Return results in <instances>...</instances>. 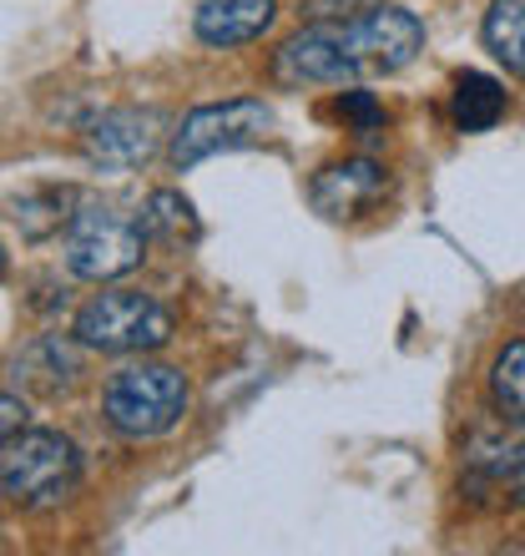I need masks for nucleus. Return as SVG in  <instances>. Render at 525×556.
I'll list each match as a JSON object with an SVG mask.
<instances>
[{
	"label": "nucleus",
	"mask_w": 525,
	"mask_h": 556,
	"mask_svg": "<svg viewBox=\"0 0 525 556\" xmlns=\"http://www.w3.org/2000/svg\"><path fill=\"white\" fill-rule=\"evenodd\" d=\"M81 481V445L61 430H15L0 445V496L21 511H46Z\"/></svg>",
	"instance_id": "f257e3e1"
},
{
	"label": "nucleus",
	"mask_w": 525,
	"mask_h": 556,
	"mask_svg": "<svg viewBox=\"0 0 525 556\" xmlns=\"http://www.w3.org/2000/svg\"><path fill=\"white\" fill-rule=\"evenodd\" d=\"M72 334L91 354H146L172 339V314L146 289H102L76 308Z\"/></svg>",
	"instance_id": "f03ea898"
},
{
	"label": "nucleus",
	"mask_w": 525,
	"mask_h": 556,
	"mask_svg": "<svg viewBox=\"0 0 525 556\" xmlns=\"http://www.w3.org/2000/svg\"><path fill=\"white\" fill-rule=\"evenodd\" d=\"M188 375L172 365H127L102 390L106 425L127 440H157L182 425L188 415Z\"/></svg>",
	"instance_id": "7ed1b4c3"
},
{
	"label": "nucleus",
	"mask_w": 525,
	"mask_h": 556,
	"mask_svg": "<svg viewBox=\"0 0 525 556\" xmlns=\"http://www.w3.org/2000/svg\"><path fill=\"white\" fill-rule=\"evenodd\" d=\"M146 233L142 218L117 203H87L76 207V218L66 223V274L87 278V283H112L127 278L131 268H142L146 258Z\"/></svg>",
	"instance_id": "20e7f679"
},
{
	"label": "nucleus",
	"mask_w": 525,
	"mask_h": 556,
	"mask_svg": "<svg viewBox=\"0 0 525 556\" xmlns=\"http://www.w3.org/2000/svg\"><path fill=\"white\" fill-rule=\"evenodd\" d=\"M268 132H273V106L258 102V97H233V102L197 106V112H188V117L177 122L172 142H167V157H172V167H197L203 157L253 147Z\"/></svg>",
	"instance_id": "39448f33"
},
{
	"label": "nucleus",
	"mask_w": 525,
	"mask_h": 556,
	"mask_svg": "<svg viewBox=\"0 0 525 556\" xmlns=\"http://www.w3.org/2000/svg\"><path fill=\"white\" fill-rule=\"evenodd\" d=\"M334 30L359 72H384V76L405 72L424 46L420 15L405 11V5H384V0H374V5H364L354 15H338Z\"/></svg>",
	"instance_id": "423d86ee"
},
{
	"label": "nucleus",
	"mask_w": 525,
	"mask_h": 556,
	"mask_svg": "<svg viewBox=\"0 0 525 556\" xmlns=\"http://www.w3.org/2000/svg\"><path fill=\"white\" fill-rule=\"evenodd\" d=\"M167 142V117L157 106H112L81 132V152L97 173H137Z\"/></svg>",
	"instance_id": "0eeeda50"
},
{
	"label": "nucleus",
	"mask_w": 525,
	"mask_h": 556,
	"mask_svg": "<svg viewBox=\"0 0 525 556\" xmlns=\"http://www.w3.org/2000/svg\"><path fill=\"white\" fill-rule=\"evenodd\" d=\"M359 66L338 41L334 21H313V26L293 30L289 41L273 51V81L289 91H308V87H354L359 81Z\"/></svg>",
	"instance_id": "6e6552de"
},
{
	"label": "nucleus",
	"mask_w": 525,
	"mask_h": 556,
	"mask_svg": "<svg viewBox=\"0 0 525 556\" xmlns=\"http://www.w3.org/2000/svg\"><path fill=\"white\" fill-rule=\"evenodd\" d=\"M384 192H389V173H384L374 157H344V162H329L313 182H308V203L313 213L323 218H359L369 207L384 203Z\"/></svg>",
	"instance_id": "1a4fd4ad"
},
{
	"label": "nucleus",
	"mask_w": 525,
	"mask_h": 556,
	"mask_svg": "<svg viewBox=\"0 0 525 556\" xmlns=\"http://www.w3.org/2000/svg\"><path fill=\"white\" fill-rule=\"evenodd\" d=\"M81 375H87V359H81V339L76 334H41L11 359V384L36 400L72 395Z\"/></svg>",
	"instance_id": "9d476101"
},
{
	"label": "nucleus",
	"mask_w": 525,
	"mask_h": 556,
	"mask_svg": "<svg viewBox=\"0 0 525 556\" xmlns=\"http://www.w3.org/2000/svg\"><path fill=\"white\" fill-rule=\"evenodd\" d=\"M278 21V0H197L192 11V30L203 46H248Z\"/></svg>",
	"instance_id": "9b49d317"
},
{
	"label": "nucleus",
	"mask_w": 525,
	"mask_h": 556,
	"mask_svg": "<svg viewBox=\"0 0 525 556\" xmlns=\"http://www.w3.org/2000/svg\"><path fill=\"white\" fill-rule=\"evenodd\" d=\"M76 207H81V192L76 188H30L21 192L11 203V223L15 233L26 238V243H46V238H56L66 223L76 218Z\"/></svg>",
	"instance_id": "f8f14e48"
},
{
	"label": "nucleus",
	"mask_w": 525,
	"mask_h": 556,
	"mask_svg": "<svg viewBox=\"0 0 525 556\" xmlns=\"http://www.w3.org/2000/svg\"><path fill=\"white\" fill-rule=\"evenodd\" d=\"M137 218H142L146 243H162V249H188V243H197V233H203L197 207H192L182 192H172V188H157V192H152Z\"/></svg>",
	"instance_id": "ddd939ff"
},
{
	"label": "nucleus",
	"mask_w": 525,
	"mask_h": 556,
	"mask_svg": "<svg viewBox=\"0 0 525 556\" xmlns=\"http://www.w3.org/2000/svg\"><path fill=\"white\" fill-rule=\"evenodd\" d=\"M450 117L460 132H490L505 117V87L485 72H460L450 91Z\"/></svg>",
	"instance_id": "4468645a"
},
{
	"label": "nucleus",
	"mask_w": 525,
	"mask_h": 556,
	"mask_svg": "<svg viewBox=\"0 0 525 556\" xmlns=\"http://www.w3.org/2000/svg\"><path fill=\"white\" fill-rule=\"evenodd\" d=\"M485 46L511 76H525V0H490Z\"/></svg>",
	"instance_id": "2eb2a0df"
},
{
	"label": "nucleus",
	"mask_w": 525,
	"mask_h": 556,
	"mask_svg": "<svg viewBox=\"0 0 525 556\" xmlns=\"http://www.w3.org/2000/svg\"><path fill=\"white\" fill-rule=\"evenodd\" d=\"M490 400H496L500 420H511L515 430H525V339L505 344L490 365Z\"/></svg>",
	"instance_id": "dca6fc26"
},
{
	"label": "nucleus",
	"mask_w": 525,
	"mask_h": 556,
	"mask_svg": "<svg viewBox=\"0 0 525 556\" xmlns=\"http://www.w3.org/2000/svg\"><path fill=\"white\" fill-rule=\"evenodd\" d=\"M334 112H338V122H349L354 132H380L384 122V106L369 97V91H359V87H349V91H338V102H334Z\"/></svg>",
	"instance_id": "f3484780"
},
{
	"label": "nucleus",
	"mask_w": 525,
	"mask_h": 556,
	"mask_svg": "<svg viewBox=\"0 0 525 556\" xmlns=\"http://www.w3.org/2000/svg\"><path fill=\"white\" fill-rule=\"evenodd\" d=\"M30 410H26V395H0V445L15 435V430H26Z\"/></svg>",
	"instance_id": "a211bd4d"
},
{
	"label": "nucleus",
	"mask_w": 525,
	"mask_h": 556,
	"mask_svg": "<svg viewBox=\"0 0 525 556\" xmlns=\"http://www.w3.org/2000/svg\"><path fill=\"white\" fill-rule=\"evenodd\" d=\"M319 5V21H338V15H354V11H364V5H374V0H313Z\"/></svg>",
	"instance_id": "6ab92c4d"
},
{
	"label": "nucleus",
	"mask_w": 525,
	"mask_h": 556,
	"mask_svg": "<svg viewBox=\"0 0 525 556\" xmlns=\"http://www.w3.org/2000/svg\"><path fill=\"white\" fill-rule=\"evenodd\" d=\"M515 501L525 506V466H521V481H515Z\"/></svg>",
	"instance_id": "aec40b11"
},
{
	"label": "nucleus",
	"mask_w": 525,
	"mask_h": 556,
	"mask_svg": "<svg viewBox=\"0 0 525 556\" xmlns=\"http://www.w3.org/2000/svg\"><path fill=\"white\" fill-rule=\"evenodd\" d=\"M0 278H5V249H0Z\"/></svg>",
	"instance_id": "412c9836"
}]
</instances>
